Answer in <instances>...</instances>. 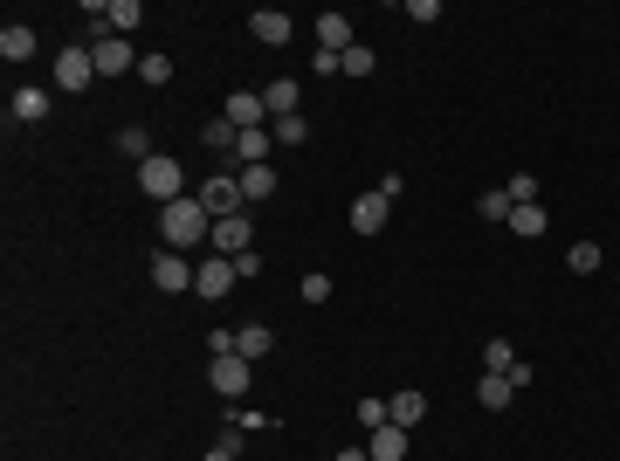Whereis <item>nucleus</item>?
I'll return each instance as SVG.
<instances>
[{"instance_id":"obj_16","label":"nucleus","mask_w":620,"mask_h":461,"mask_svg":"<svg viewBox=\"0 0 620 461\" xmlns=\"http://www.w3.org/2000/svg\"><path fill=\"white\" fill-rule=\"evenodd\" d=\"M317 49H324V56H345V49H352V21H345V14H317Z\"/></svg>"},{"instance_id":"obj_38","label":"nucleus","mask_w":620,"mask_h":461,"mask_svg":"<svg viewBox=\"0 0 620 461\" xmlns=\"http://www.w3.org/2000/svg\"><path fill=\"white\" fill-rule=\"evenodd\" d=\"M331 461H372V455H366V448H338Z\"/></svg>"},{"instance_id":"obj_11","label":"nucleus","mask_w":620,"mask_h":461,"mask_svg":"<svg viewBox=\"0 0 620 461\" xmlns=\"http://www.w3.org/2000/svg\"><path fill=\"white\" fill-rule=\"evenodd\" d=\"M228 289H235V262L228 255H207L200 276H193V296H228Z\"/></svg>"},{"instance_id":"obj_35","label":"nucleus","mask_w":620,"mask_h":461,"mask_svg":"<svg viewBox=\"0 0 620 461\" xmlns=\"http://www.w3.org/2000/svg\"><path fill=\"white\" fill-rule=\"evenodd\" d=\"M359 427H366V434H372V427H386V400H359Z\"/></svg>"},{"instance_id":"obj_18","label":"nucleus","mask_w":620,"mask_h":461,"mask_svg":"<svg viewBox=\"0 0 620 461\" xmlns=\"http://www.w3.org/2000/svg\"><path fill=\"white\" fill-rule=\"evenodd\" d=\"M262 104H269V124H276V117H297V76L262 83Z\"/></svg>"},{"instance_id":"obj_32","label":"nucleus","mask_w":620,"mask_h":461,"mask_svg":"<svg viewBox=\"0 0 620 461\" xmlns=\"http://www.w3.org/2000/svg\"><path fill=\"white\" fill-rule=\"evenodd\" d=\"M372 69H379V56H372L366 42H352V49H345V76H372Z\"/></svg>"},{"instance_id":"obj_34","label":"nucleus","mask_w":620,"mask_h":461,"mask_svg":"<svg viewBox=\"0 0 620 461\" xmlns=\"http://www.w3.org/2000/svg\"><path fill=\"white\" fill-rule=\"evenodd\" d=\"M538 193H545V186H538L531 173H517V179H510V200H517V207H538Z\"/></svg>"},{"instance_id":"obj_8","label":"nucleus","mask_w":620,"mask_h":461,"mask_svg":"<svg viewBox=\"0 0 620 461\" xmlns=\"http://www.w3.org/2000/svg\"><path fill=\"white\" fill-rule=\"evenodd\" d=\"M248 241H255V214H228V221H214V241L207 248L235 262V255H248Z\"/></svg>"},{"instance_id":"obj_20","label":"nucleus","mask_w":620,"mask_h":461,"mask_svg":"<svg viewBox=\"0 0 620 461\" xmlns=\"http://www.w3.org/2000/svg\"><path fill=\"white\" fill-rule=\"evenodd\" d=\"M242 200L248 207H262V200H269V193H276V166H242Z\"/></svg>"},{"instance_id":"obj_2","label":"nucleus","mask_w":620,"mask_h":461,"mask_svg":"<svg viewBox=\"0 0 620 461\" xmlns=\"http://www.w3.org/2000/svg\"><path fill=\"white\" fill-rule=\"evenodd\" d=\"M138 186L159 200V207H173V200H186V179H180V159H166V152H152L145 166H138Z\"/></svg>"},{"instance_id":"obj_1","label":"nucleus","mask_w":620,"mask_h":461,"mask_svg":"<svg viewBox=\"0 0 620 461\" xmlns=\"http://www.w3.org/2000/svg\"><path fill=\"white\" fill-rule=\"evenodd\" d=\"M159 234H166V241H173V248L186 255V248L214 241V214H207V207L186 193V200H173V207H159Z\"/></svg>"},{"instance_id":"obj_21","label":"nucleus","mask_w":620,"mask_h":461,"mask_svg":"<svg viewBox=\"0 0 620 461\" xmlns=\"http://www.w3.org/2000/svg\"><path fill=\"white\" fill-rule=\"evenodd\" d=\"M510 393H517V386H510L503 372H483V379H476V406H490V413H503V406H510Z\"/></svg>"},{"instance_id":"obj_14","label":"nucleus","mask_w":620,"mask_h":461,"mask_svg":"<svg viewBox=\"0 0 620 461\" xmlns=\"http://www.w3.org/2000/svg\"><path fill=\"white\" fill-rule=\"evenodd\" d=\"M366 455L372 461H407V427H393V420H386V427H372V434H366Z\"/></svg>"},{"instance_id":"obj_29","label":"nucleus","mask_w":620,"mask_h":461,"mask_svg":"<svg viewBox=\"0 0 620 461\" xmlns=\"http://www.w3.org/2000/svg\"><path fill=\"white\" fill-rule=\"evenodd\" d=\"M510 207H517V200H510V186H490V193L476 200V214H483V221H510Z\"/></svg>"},{"instance_id":"obj_28","label":"nucleus","mask_w":620,"mask_h":461,"mask_svg":"<svg viewBox=\"0 0 620 461\" xmlns=\"http://www.w3.org/2000/svg\"><path fill=\"white\" fill-rule=\"evenodd\" d=\"M138 83L166 90V83H173V56H138Z\"/></svg>"},{"instance_id":"obj_17","label":"nucleus","mask_w":620,"mask_h":461,"mask_svg":"<svg viewBox=\"0 0 620 461\" xmlns=\"http://www.w3.org/2000/svg\"><path fill=\"white\" fill-rule=\"evenodd\" d=\"M0 56L21 69V62L35 56V28H28V21H7V28H0Z\"/></svg>"},{"instance_id":"obj_19","label":"nucleus","mask_w":620,"mask_h":461,"mask_svg":"<svg viewBox=\"0 0 620 461\" xmlns=\"http://www.w3.org/2000/svg\"><path fill=\"white\" fill-rule=\"evenodd\" d=\"M269 152H276L269 124H262V131H242V138H235V166H269Z\"/></svg>"},{"instance_id":"obj_10","label":"nucleus","mask_w":620,"mask_h":461,"mask_svg":"<svg viewBox=\"0 0 620 461\" xmlns=\"http://www.w3.org/2000/svg\"><path fill=\"white\" fill-rule=\"evenodd\" d=\"M290 28H297V21H290L283 7H255V14H248V35H255L262 49H283V42H290Z\"/></svg>"},{"instance_id":"obj_7","label":"nucleus","mask_w":620,"mask_h":461,"mask_svg":"<svg viewBox=\"0 0 620 461\" xmlns=\"http://www.w3.org/2000/svg\"><path fill=\"white\" fill-rule=\"evenodd\" d=\"M90 56H97V76H138V56H131V42H124V35H97V42H90Z\"/></svg>"},{"instance_id":"obj_24","label":"nucleus","mask_w":620,"mask_h":461,"mask_svg":"<svg viewBox=\"0 0 620 461\" xmlns=\"http://www.w3.org/2000/svg\"><path fill=\"white\" fill-rule=\"evenodd\" d=\"M269 138H276V152H297V145H304V138H310L304 111H297V117H276V124H269Z\"/></svg>"},{"instance_id":"obj_27","label":"nucleus","mask_w":620,"mask_h":461,"mask_svg":"<svg viewBox=\"0 0 620 461\" xmlns=\"http://www.w3.org/2000/svg\"><path fill=\"white\" fill-rule=\"evenodd\" d=\"M235 138H242V131H235L228 117H214V124H200V145H207V152H235Z\"/></svg>"},{"instance_id":"obj_33","label":"nucleus","mask_w":620,"mask_h":461,"mask_svg":"<svg viewBox=\"0 0 620 461\" xmlns=\"http://www.w3.org/2000/svg\"><path fill=\"white\" fill-rule=\"evenodd\" d=\"M297 296H304V303H331V276H324V269H310L304 283H297Z\"/></svg>"},{"instance_id":"obj_6","label":"nucleus","mask_w":620,"mask_h":461,"mask_svg":"<svg viewBox=\"0 0 620 461\" xmlns=\"http://www.w3.org/2000/svg\"><path fill=\"white\" fill-rule=\"evenodd\" d=\"M193 276H200V269L186 262L180 248H159V255H152V283L166 289V296H193Z\"/></svg>"},{"instance_id":"obj_23","label":"nucleus","mask_w":620,"mask_h":461,"mask_svg":"<svg viewBox=\"0 0 620 461\" xmlns=\"http://www.w3.org/2000/svg\"><path fill=\"white\" fill-rule=\"evenodd\" d=\"M269 345H276V338H269V324H242V331H235V351H242L248 365H255V358H269Z\"/></svg>"},{"instance_id":"obj_37","label":"nucleus","mask_w":620,"mask_h":461,"mask_svg":"<svg viewBox=\"0 0 620 461\" xmlns=\"http://www.w3.org/2000/svg\"><path fill=\"white\" fill-rule=\"evenodd\" d=\"M407 21H441V0H407Z\"/></svg>"},{"instance_id":"obj_30","label":"nucleus","mask_w":620,"mask_h":461,"mask_svg":"<svg viewBox=\"0 0 620 461\" xmlns=\"http://www.w3.org/2000/svg\"><path fill=\"white\" fill-rule=\"evenodd\" d=\"M510 234L538 241V234H545V207H510Z\"/></svg>"},{"instance_id":"obj_3","label":"nucleus","mask_w":620,"mask_h":461,"mask_svg":"<svg viewBox=\"0 0 620 461\" xmlns=\"http://www.w3.org/2000/svg\"><path fill=\"white\" fill-rule=\"evenodd\" d=\"M193 200L214 214V221H228V214H248V200H242V179L235 173H214V179H200L193 186Z\"/></svg>"},{"instance_id":"obj_5","label":"nucleus","mask_w":620,"mask_h":461,"mask_svg":"<svg viewBox=\"0 0 620 461\" xmlns=\"http://www.w3.org/2000/svg\"><path fill=\"white\" fill-rule=\"evenodd\" d=\"M90 83H97V56H90V49H62L56 56V90L62 97H83Z\"/></svg>"},{"instance_id":"obj_9","label":"nucleus","mask_w":620,"mask_h":461,"mask_svg":"<svg viewBox=\"0 0 620 461\" xmlns=\"http://www.w3.org/2000/svg\"><path fill=\"white\" fill-rule=\"evenodd\" d=\"M228 124H235V131H262V124H269V104H262V90H228Z\"/></svg>"},{"instance_id":"obj_31","label":"nucleus","mask_w":620,"mask_h":461,"mask_svg":"<svg viewBox=\"0 0 620 461\" xmlns=\"http://www.w3.org/2000/svg\"><path fill=\"white\" fill-rule=\"evenodd\" d=\"M510 365H517L510 338H490V345H483V372H503V379H510Z\"/></svg>"},{"instance_id":"obj_15","label":"nucleus","mask_w":620,"mask_h":461,"mask_svg":"<svg viewBox=\"0 0 620 461\" xmlns=\"http://www.w3.org/2000/svg\"><path fill=\"white\" fill-rule=\"evenodd\" d=\"M7 117H14V124H42V117H49V90L21 83V90H14V104H7Z\"/></svg>"},{"instance_id":"obj_22","label":"nucleus","mask_w":620,"mask_h":461,"mask_svg":"<svg viewBox=\"0 0 620 461\" xmlns=\"http://www.w3.org/2000/svg\"><path fill=\"white\" fill-rule=\"evenodd\" d=\"M600 262H607L600 241H572V248H565V269H572V276H600Z\"/></svg>"},{"instance_id":"obj_26","label":"nucleus","mask_w":620,"mask_h":461,"mask_svg":"<svg viewBox=\"0 0 620 461\" xmlns=\"http://www.w3.org/2000/svg\"><path fill=\"white\" fill-rule=\"evenodd\" d=\"M138 21H145V7H138V0H111V14H104V35H131Z\"/></svg>"},{"instance_id":"obj_36","label":"nucleus","mask_w":620,"mask_h":461,"mask_svg":"<svg viewBox=\"0 0 620 461\" xmlns=\"http://www.w3.org/2000/svg\"><path fill=\"white\" fill-rule=\"evenodd\" d=\"M200 461H235V420H228V434H221V441H214Z\"/></svg>"},{"instance_id":"obj_12","label":"nucleus","mask_w":620,"mask_h":461,"mask_svg":"<svg viewBox=\"0 0 620 461\" xmlns=\"http://www.w3.org/2000/svg\"><path fill=\"white\" fill-rule=\"evenodd\" d=\"M386 214H393L386 193H359V200H352V234H379V228H386Z\"/></svg>"},{"instance_id":"obj_25","label":"nucleus","mask_w":620,"mask_h":461,"mask_svg":"<svg viewBox=\"0 0 620 461\" xmlns=\"http://www.w3.org/2000/svg\"><path fill=\"white\" fill-rule=\"evenodd\" d=\"M118 152L131 159V166H145V159H152V131H145V124H124V131H118Z\"/></svg>"},{"instance_id":"obj_13","label":"nucleus","mask_w":620,"mask_h":461,"mask_svg":"<svg viewBox=\"0 0 620 461\" xmlns=\"http://www.w3.org/2000/svg\"><path fill=\"white\" fill-rule=\"evenodd\" d=\"M386 420H393V427H407V434H414V427H421V420H428V393H414V386H407V393H393V400H386Z\"/></svg>"},{"instance_id":"obj_4","label":"nucleus","mask_w":620,"mask_h":461,"mask_svg":"<svg viewBox=\"0 0 620 461\" xmlns=\"http://www.w3.org/2000/svg\"><path fill=\"white\" fill-rule=\"evenodd\" d=\"M248 379H255V365H248L242 351H221V358H207V386H214L221 400H242Z\"/></svg>"}]
</instances>
